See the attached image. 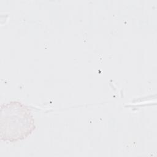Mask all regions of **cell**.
Returning <instances> with one entry per match:
<instances>
[{
	"label": "cell",
	"mask_w": 157,
	"mask_h": 157,
	"mask_svg": "<svg viewBox=\"0 0 157 157\" xmlns=\"http://www.w3.org/2000/svg\"><path fill=\"white\" fill-rule=\"evenodd\" d=\"M11 107L8 104L5 107L4 122L5 139L17 140L25 138L34 128L33 120L30 112L25 105L15 102V107L13 103H10Z\"/></svg>",
	"instance_id": "obj_1"
}]
</instances>
